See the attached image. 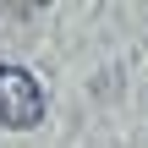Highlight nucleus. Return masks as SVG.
Returning a JSON list of instances; mask_svg holds the SVG:
<instances>
[{"label":"nucleus","mask_w":148,"mask_h":148,"mask_svg":"<svg viewBox=\"0 0 148 148\" xmlns=\"http://www.w3.org/2000/svg\"><path fill=\"white\" fill-rule=\"evenodd\" d=\"M44 121V88L27 66H0V126L27 132Z\"/></svg>","instance_id":"obj_1"}]
</instances>
